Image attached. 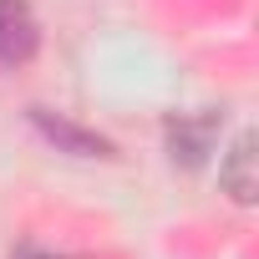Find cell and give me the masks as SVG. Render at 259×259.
I'll list each match as a JSON object with an SVG mask.
<instances>
[{
	"mask_svg": "<svg viewBox=\"0 0 259 259\" xmlns=\"http://www.w3.org/2000/svg\"><path fill=\"white\" fill-rule=\"evenodd\" d=\"M31 122H36V133H41L46 143H56V148L71 153V158H112V143H107V138H97L92 127H76V122L61 117V112L31 107Z\"/></svg>",
	"mask_w": 259,
	"mask_h": 259,
	"instance_id": "6da1fadb",
	"label": "cell"
},
{
	"mask_svg": "<svg viewBox=\"0 0 259 259\" xmlns=\"http://www.w3.org/2000/svg\"><path fill=\"white\" fill-rule=\"evenodd\" d=\"M41 46V26L26 11V0H0V66H21Z\"/></svg>",
	"mask_w": 259,
	"mask_h": 259,
	"instance_id": "7a4b0ae2",
	"label": "cell"
},
{
	"mask_svg": "<svg viewBox=\"0 0 259 259\" xmlns=\"http://www.w3.org/2000/svg\"><path fill=\"white\" fill-rule=\"evenodd\" d=\"M213 138H219V117H213V112L168 122V153H173V163H183V168H198V163L213 153Z\"/></svg>",
	"mask_w": 259,
	"mask_h": 259,
	"instance_id": "3957f363",
	"label": "cell"
},
{
	"mask_svg": "<svg viewBox=\"0 0 259 259\" xmlns=\"http://www.w3.org/2000/svg\"><path fill=\"white\" fill-rule=\"evenodd\" d=\"M259 153H254V133H239L234 138V148L224 153V163H219V183H224V193L234 198V203H254L259 198Z\"/></svg>",
	"mask_w": 259,
	"mask_h": 259,
	"instance_id": "277c9868",
	"label": "cell"
},
{
	"mask_svg": "<svg viewBox=\"0 0 259 259\" xmlns=\"http://www.w3.org/2000/svg\"><path fill=\"white\" fill-rule=\"evenodd\" d=\"M21 259H56V254H21Z\"/></svg>",
	"mask_w": 259,
	"mask_h": 259,
	"instance_id": "5b68a950",
	"label": "cell"
}]
</instances>
